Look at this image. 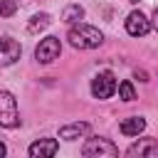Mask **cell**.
Segmentation results:
<instances>
[{"mask_svg":"<svg viewBox=\"0 0 158 158\" xmlns=\"http://www.w3.org/2000/svg\"><path fill=\"white\" fill-rule=\"evenodd\" d=\"M67 40H69L72 47H77V49H94V47H99V44L104 42V35H101L96 27L79 22V25H72V27H69Z\"/></svg>","mask_w":158,"mask_h":158,"instance_id":"6da1fadb","label":"cell"},{"mask_svg":"<svg viewBox=\"0 0 158 158\" xmlns=\"http://www.w3.org/2000/svg\"><path fill=\"white\" fill-rule=\"evenodd\" d=\"M0 126L15 128L20 126V114H17V101L10 91H0Z\"/></svg>","mask_w":158,"mask_h":158,"instance_id":"7a4b0ae2","label":"cell"},{"mask_svg":"<svg viewBox=\"0 0 158 158\" xmlns=\"http://www.w3.org/2000/svg\"><path fill=\"white\" fill-rule=\"evenodd\" d=\"M81 153H84L86 158H101V156L114 158V156H118V148H116L109 138H104V136H94V138H89V141L84 143Z\"/></svg>","mask_w":158,"mask_h":158,"instance_id":"3957f363","label":"cell"},{"mask_svg":"<svg viewBox=\"0 0 158 158\" xmlns=\"http://www.w3.org/2000/svg\"><path fill=\"white\" fill-rule=\"evenodd\" d=\"M59 52H62L59 40H57V37H44V40H40V44L35 47V59L42 62V64H49V62H54V59L59 57Z\"/></svg>","mask_w":158,"mask_h":158,"instance_id":"277c9868","label":"cell"},{"mask_svg":"<svg viewBox=\"0 0 158 158\" xmlns=\"http://www.w3.org/2000/svg\"><path fill=\"white\" fill-rule=\"evenodd\" d=\"M116 77L111 74V72H101V74H96L94 77V81H91V94L96 96V99H109L114 91H116Z\"/></svg>","mask_w":158,"mask_h":158,"instance_id":"5b68a950","label":"cell"},{"mask_svg":"<svg viewBox=\"0 0 158 158\" xmlns=\"http://www.w3.org/2000/svg\"><path fill=\"white\" fill-rule=\"evenodd\" d=\"M148 30H151V20H148L141 10L128 12V17H126V32H128V35L143 37V35H148Z\"/></svg>","mask_w":158,"mask_h":158,"instance_id":"8992f818","label":"cell"},{"mask_svg":"<svg viewBox=\"0 0 158 158\" xmlns=\"http://www.w3.org/2000/svg\"><path fill=\"white\" fill-rule=\"evenodd\" d=\"M20 59V44L12 37H0V67H7Z\"/></svg>","mask_w":158,"mask_h":158,"instance_id":"52a82bcc","label":"cell"},{"mask_svg":"<svg viewBox=\"0 0 158 158\" xmlns=\"http://www.w3.org/2000/svg\"><path fill=\"white\" fill-rule=\"evenodd\" d=\"M59 151V143L54 141V138H40V141H35L32 146H30V156L32 158H47V156H54Z\"/></svg>","mask_w":158,"mask_h":158,"instance_id":"ba28073f","label":"cell"},{"mask_svg":"<svg viewBox=\"0 0 158 158\" xmlns=\"http://www.w3.org/2000/svg\"><path fill=\"white\" fill-rule=\"evenodd\" d=\"M153 151H156V138H141L138 143H133V146H128V156H153Z\"/></svg>","mask_w":158,"mask_h":158,"instance_id":"9c48e42d","label":"cell"},{"mask_svg":"<svg viewBox=\"0 0 158 158\" xmlns=\"http://www.w3.org/2000/svg\"><path fill=\"white\" fill-rule=\"evenodd\" d=\"M143 128H146V121L141 116H131V118L121 121V133L123 136H138Z\"/></svg>","mask_w":158,"mask_h":158,"instance_id":"30bf717a","label":"cell"},{"mask_svg":"<svg viewBox=\"0 0 158 158\" xmlns=\"http://www.w3.org/2000/svg\"><path fill=\"white\" fill-rule=\"evenodd\" d=\"M86 131H89V123H69V126H62L59 128V136L67 138V141H74V138L84 136Z\"/></svg>","mask_w":158,"mask_h":158,"instance_id":"8fae6325","label":"cell"},{"mask_svg":"<svg viewBox=\"0 0 158 158\" xmlns=\"http://www.w3.org/2000/svg\"><path fill=\"white\" fill-rule=\"evenodd\" d=\"M81 17H84V7H81V5H77V2L67 5V7H64V12H62V20H64V22H79Z\"/></svg>","mask_w":158,"mask_h":158,"instance_id":"7c38bea8","label":"cell"},{"mask_svg":"<svg viewBox=\"0 0 158 158\" xmlns=\"http://www.w3.org/2000/svg\"><path fill=\"white\" fill-rule=\"evenodd\" d=\"M49 22H52V20H49V15H47V12H40V15H32V17H30L27 30H30V32H40V30H44Z\"/></svg>","mask_w":158,"mask_h":158,"instance_id":"4fadbf2b","label":"cell"},{"mask_svg":"<svg viewBox=\"0 0 158 158\" xmlns=\"http://www.w3.org/2000/svg\"><path fill=\"white\" fill-rule=\"evenodd\" d=\"M118 96H121L123 101H133V99H136L133 84H131V81H121V84H118Z\"/></svg>","mask_w":158,"mask_h":158,"instance_id":"5bb4252c","label":"cell"},{"mask_svg":"<svg viewBox=\"0 0 158 158\" xmlns=\"http://www.w3.org/2000/svg\"><path fill=\"white\" fill-rule=\"evenodd\" d=\"M17 10V0H0V17H10Z\"/></svg>","mask_w":158,"mask_h":158,"instance_id":"9a60e30c","label":"cell"},{"mask_svg":"<svg viewBox=\"0 0 158 158\" xmlns=\"http://www.w3.org/2000/svg\"><path fill=\"white\" fill-rule=\"evenodd\" d=\"M151 25H153V27H156V30H158V10H156V12H153V22H151Z\"/></svg>","mask_w":158,"mask_h":158,"instance_id":"2e32d148","label":"cell"},{"mask_svg":"<svg viewBox=\"0 0 158 158\" xmlns=\"http://www.w3.org/2000/svg\"><path fill=\"white\" fill-rule=\"evenodd\" d=\"M7 153V148H5V143H0V156H5Z\"/></svg>","mask_w":158,"mask_h":158,"instance_id":"e0dca14e","label":"cell"},{"mask_svg":"<svg viewBox=\"0 0 158 158\" xmlns=\"http://www.w3.org/2000/svg\"><path fill=\"white\" fill-rule=\"evenodd\" d=\"M153 156H158V141H156V151H153Z\"/></svg>","mask_w":158,"mask_h":158,"instance_id":"ac0fdd59","label":"cell"},{"mask_svg":"<svg viewBox=\"0 0 158 158\" xmlns=\"http://www.w3.org/2000/svg\"><path fill=\"white\" fill-rule=\"evenodd\" d=\"M131 2H138V0H131Z\"/></svg>","mask_w":158,"mask_h":158,"instance_id":"d6986e66","label":"cell"}]
</instances>
